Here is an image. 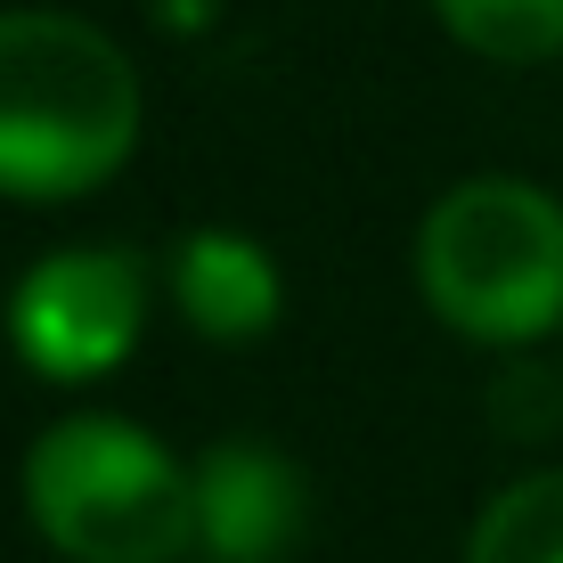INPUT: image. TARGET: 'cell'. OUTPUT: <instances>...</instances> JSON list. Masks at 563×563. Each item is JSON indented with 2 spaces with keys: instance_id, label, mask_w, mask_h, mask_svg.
<instances>
[{
  "instance_id": "1",
  "label": "cell",
  "mask_w": 563,
  "mask_h": 563,
  "mask_svg": "<svg viewBox=\"0 0 563 563\" xmlns=\"http://www.w3.org/2000/svg\"><path fill=\"white\" fill-rule=\"evenodd\" d=\"M140 147V74L99 25L57 9L0 16V197L57 205Z\"/></svg>"
},
{
  "instance_id": "2",
  "label": "cell",
  "mask_w": 563,
  "mask_h": 563,
  "mask_svg": "<svg viewBox=\"0 0 563 563\" xmlns=\"http://www.w3.org/2000/svg\"><path fill=\"white\" fill-rule=\"evenodd\" d=\"M25 515L74 563H180L197 548V474L131 417H66L25 457Z\"/></svg>"
},
{
  "instance_id": "3",
  "label": "cell",
  "mask_w": 563,
  "mask_h": 563,
  "mask_svg": "<svg viewBox=\"0 0 563 563\" xmlns=\"http://www.w3.org/2000/svg\"><path fill=\"white\" fill-rule=\"evenodd\" d=\"M424 302L474 343H531L563 319V205L531 180H457L417 229Z\"/></svg>"
},
{
  "instance_id": "4",
  "label": "cell",
  "mask_w": 563,
  "mask_h": 563,
  "mask_svg": "<svg viewBox=\"0 0 563 563\" xmlns=\"http://www.w3.org/2000/svg\"><path fill=\"white\" fill-rule=\"evenodd\" d=\"M147 319V269L114 245L49 254L16 278L9 295V343L42 367L49 384H90L140 343Z\"/></svg>"
},
{
  "instance_id": "5",
  "label": "cell",
  "mask_w": 563,
  "mask_h": 563,
  "mask_svg": "<svg viewBox=\"0 0 563 563\" xmlns=\"http://www.w3.org/2000/svg\"><path fill=\"white\" fill-rule=\"evenodd\" d=\"M302 531V474L262 441H221L197 465V548L212 563H278Z\"/></svg>"
},
{
  "instance_id": "6",
  "label": "cell",
  "mask_w": 563,
  "mask_h": 563,
  "mask_svg": "<svg viewBox=\"0 0 563 563\" xmlns=\"http://www.w3.org/2000/svg\"><path fill=\"white\" fill-rule=\"evenodd\" d=\"M172 302L212 343H254L278 319V269L238 229H188L172 254Z\"/></svg>"
},
{
  "instance_id": "7",
  "label": "cell",
  "mask_w": 563,
  "mask_h": 563,
  "mask_svg": "<svg viewBox=\"0 0 563 563\" xmlns=\"http://www.w3.org/2000/svg\"><path fill=\"white\" fill-rule=\"evenodd\" d=\"M465 563H563V474H522L482 507Z\"/></svg>"
},
{
  "instance_id": "8",
  "label": "cell",
  "mask_w": 563,
  "mask_h": 563,
  "mask_svg": "<svg viewBox=\"0 0 563 563\" xmlns=\"http://www.w3.org/2000/svg\"><path fill=\"white\" fill-rule=\"evenodd\" d=\"M433 9L465 49L498 66H539L563 49V0H433Z\"/></svg>"
}]
</instances>
